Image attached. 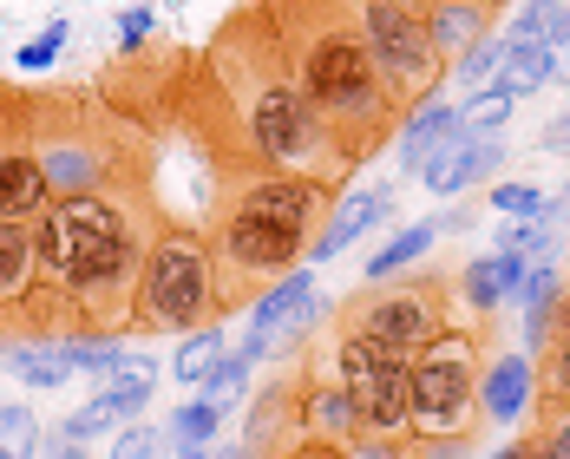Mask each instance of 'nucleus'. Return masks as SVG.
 <instances>
[{
	"label": "nucleus",
	"instance_id": "nucleus-13",
	"mask_svg": "<svg viewBox=\"0 0 570 459\" xmlns=\"http://www.w3.org/2000/svg\"><path fill=\"white\" fill-rule=\"evenodd\" d=\"M459 125V106L453 99H440V92H426V99H413L406 113H400V172H420V158L446 138Z\"/></svg>",
	"mask_w": 570,
	"mask_h": 459
},
{
	"label": "nucleus",
	"instance_id": "nucleus-41",
	"mask_svg": "<svg viewBox=\"0 0 570 459\" xmlns=\"http://www.w3.org/2000/svg\"><path fill=\"white\" fill-rule=\"evenodd\" d=\"M40 459H86V440H79L72 427H53V440L40 447Z\"/></svg>",
	"mask_w": 570,
	"mask_h": 459
},
{
	"label": "nucleus",
	"instance_id": "nucleus-35",
	"mask_svg": "<svg viewBox=\"0 0 570 459\" xmlns=\"http://www.w3.org/2000/svg\"><path fill=\"white\" fill-rule=\"evenodd\" d=\"M505 165V145L499 138H472V158H465V191H479L485 177Z\"/></svg>",
	"mask_w": 570,
	"mask_h": 459
},
{
	"label": "nucleus",
	"instance_id": "nucleus-17",
	"mask_svg": "<svg viewBox=\"0 0 570 459\" xmlns=\"http://www.w3.org/2000/svg\"><path fill=\"white\" fill-rule=\"evenodd\" d=\"M302 433H308L315 447H347V440L361 433V427H354V401H347L342 381L302 394Z\"/></svg>",
	"mask_w": 570,
	"mask_h": 459
},
{
	"label": "nucleus",
	"instance_id": "nucleus-45",
	"mask_svg": "<svg viewBox=\"0 0 570 459\" xmlns=\"http://www.w3.org/2000/svg\"><path fill=\"white\" fill-rule=\"evenodd\" d=\"M210 459H249V447H224V453H210Z\"/></svg>",
	"mask_w": 570,
	"mask_h": 459
},
{
	"label": "nucleus",
	"instance_id": "nucleus-20",
	"mask_svg": "<svg viewBox=\"0 0 570 459\" xmlns=\"http://www.w3.org/2000/svg\"><path fill=\"white\" fill-rule=\"evenodd\" d=\"M465 158H472V131L453 125V131L420 158V184H426L433 197H465Z\"/></svg>",
	"mask_w": 570,
	"mask_h": 459
},
{
	"label": "nucleus",
	"instance_id": "nucleus-46",
	"mask_svg": "<svg viewBox=\"0 0 570 459\" xmlns=\"http://www.w3.org/2000/svg\"><path fill=\"white\" fill-rule=\"evenodd\" d=\"M177 459H210V447H204V453H177Z\"/></svg>",
	"mask_w": 570,
	"mask_h": 459
},
{
	"label": "nucleus",
	"instance_id": "nucleus-34",
	"mask_svg": "<svg viewBox=\"0 0 570 459\" xmlns=\"http://www.w3.org/2000/svg\"><path fill=\"white\" fill-rule=\"evenodd\" d=\"M492 211H505V217H544L551 204H544L531 184H499V191H492Z\"/></svg>",
	"mask_w": 570,
	"mask_h": 459
},
{
	"label": "nucleus",
	"instance_id": "nucleus-25",
	"mask_svg": "<svg viewBox=\"0 0 570 459\" xmlns=\"http://www.w3.org/2000/svg\"><path fill=\"white\" fill-rule=\"evenodd\" d=\"M40 413L27 401H0V459H33L40 453Z\"/></svg>",
	"mask_w": 570,
	"mask_h": 459
},
{
	"label": "nucleus",
	"instance_id": "nucleus-22",
	"mask_svg": "<svg viewBox=\"0 0 570 459\" xmlns=\"http://www.w3.org/2000/svg\"><path fill=\"white\" fill-rule=\"evenodd\" d=\"M229 354V342H224V329L217 322H204V329H190L184 342H177V354H171V374L184 381V388H204L210 381V368Z\"/></svg>",
	"mask_w": 570,
	"mask_h": 459
},
{
	"label": "nucleus",
	"instance_id": "nucleus-32",
	"mask_svg": "<svg viewBox=\"0 0 570 459\" xmlns=\"http://www.w3.org/2000/svg\"><path fill=\"white\" fill-rule=\"evenodd\" d=\"M118 348H125V342H112V335H106V342H92V335H66V354H72V368H92L99 381H106V374L118 368Z\"/></svg>",
	"mask_w": 570,
	"mask_h": 459
},
{
	"label": "nucleus",
	"instance_id": "nucleus-12",
	"mask_svg": "<svg viewBox=\"0 0 570 459\" xmlns=\"http://www.w3.org/2000/svg\"><path fill=\"white\" fill-rule=\"evenodd\" d=\"M524 256L518 250H499V256H472L465 270H459V302L472 309V315H492L505 295H518V283H524Z\"/></svg>",
	"mask_w": 570,
	"mask_h": 459
},
{
	"label": "nucleus",
	"instance_id": "nucleus-6",
	"mask_svg": "<svg viewBox=\"0 0 570 459\" xmlns=\"http://www.w3.org/2000/svg\"><path fill=\"white\" fill-rule=\"evenodd\" d=\"M453 329V315H446V289L433 283V276H413V283H361L354 295L342 302V335H361V342H374L381 354H394V361H413L426 342H440Z\"/></svg>",
	"mask_w": 570,
	"mask_h": 459
},
{
	"label": "nucleus",
	"instance_id": "nucleus-40",
	"mask_svg": "<svg viewBox=\"0 0 570 459\" xmlns=\"http://www.w3.org/2000/svg\"><path fill=\"white\" fill-rule=\"evenodd\" d=\"M544 66H551V86H570V33L544 40Z\"/></svg>",
	"mask_w": 570,
	"mask_h": 459
},
{
	"label": "nucleus",
	"instance_id": "nucleus-38",
	"mask_svg": "<svg viewBox=\"0 0 570 459\" xmlns=\"http://www.w3.org/2000/svg\"><path fill=\"white\" fill-rule=\"evenodd\" d=\"M151 27H158V7H125V13H118V40H125V47H138Z\"/></svg>",
	"mask_w": 570,
	"mask_h": 459
},
{
	"label": "nucleus",
	"instance_id": "nucleus-8",
	"mask_svg": "<svg viewBox=\"0 0 570 459\" xmlns=\"http://www.w3.org/2000/svg\"><path fill=\"white\" fill-rule=\"evenodd\" d=\"M347 401H354V427L361 433H374V440L406 433V420H413V361H381L367 381L347 388Z\"/></svg>",
	"mask_w": 570,
	"mask_h": 459
},
{
	"label": "nucleus",
	"instance_id": "nucleus-5",
	"mask_svg": "<svg viewBox=\"0 0 570 459\" xmlns=\"http://www.w3.org/2000/svg\"><path fill=\"white\" fill-rule=\"evenodd\" d=\"M479 368H485V342L446 329L440 342L413 354V420L406 433L420 440H479L485 433V407H479Z\"/></svg>",
	"mask_w": 570,
	"mask_h": 459
},
{
	"label": "nucleus",
	"instance_id": "nucleus-33",
	"mask_svg": "<svg viewBox=\"0 0 570 459\" xmlns=\"http://www.w3.org/2000/svg\"><path fill=\"white\" fill-rule=\"evenodd\" d=\"M66 427H72V433H79V440H86V447H92V440H112V433H118L112 407L99 401V394H92V401L79 407V413H72V420H66Z\"/></svg>",
	"mask_w": 570,
	"mask_h": 459
},
{
	"label": "nucleus",
	"instance_id": "nucleus-36",
	"mask_svg": "<svg viewBox=\"0 0 570 459\" xmlns=\"http://www.w3.org/2000/svg\"><path fill=\"white\" fill-rule=\"evenodd\" d=\"M59 47H66V20H53V27H47L33 47H20V66H27V72H33V66H53Z\"/></svg>",
	"mask_w": 570,
	"mask_h": 459
},
{
	"label": "nucleus",
	"instance_id": "nucleus-42",
	"mask_svg": "<svg viewBox=\"0 0 570 459\" xmlns=\"http://www.w3.org/2000/svg\"><path fill=\"white\" fill-rule=\"evenodd\" d=\"M538 145H544V152H558V158H570V106L551 118L544 131H538Z\"/></svg>",
	"mask_w": 570,
	"mask_h": 459
},
{
	"label": "nucleus",
	"instance_id": "nucleus-14",
	"mask_svg": "<svg viewBox=\"0 0 570 459\" xmlns=\"http://www.w3.org/2000/svg\"><path fill=\"white\" fill-rule=\"evenodd\" d=\"M420 20H426V40H433L440 59H459L485 40V7L479 0H433Z\"/></svg>",
	"mask_w": 570,
	"mask_h": 459
},
{
	"label": "nucleus",
	"instance_id": "nucleus-28",
	"mask_svg": "<svg viewBox=\"0 0 570 459\" xmlns=\"http://www.w3.org/2000/svg\"><path fill=\"white\" fill-rule=\"evenodd\" d=\"M106 459H171V433L165 427H145V420H125L112 433Z\"/></svg>",
	"mask_w": 570,
	"mask_h": 459
},
{
	"label": "nucleus",
	"instance_id": "nucleus-24",
	"mask_svg": "<svg viewBox=\"0 0 570 459\" xmlns=\"http://www.w3.org/2000/svg\"><path fill=\"white\" fill-rule=\"evenodd\" d=\"M165 433H171V459H177V453H204V447L217 440V401L177 407L171 420H165Z\"/></svg>",
	"mask_w": 570,
	"mask_h": 459
},
{
	"label": "nucleus",
	"instance_id": "nucleus-43",
	"mask_svg": "<svg viewBox=\"0 0 570 459\" xmlns=\"http://www.w3.org/2000/svg\"><path fill=\"white\" fill-rule=\"evenodd\" d=\"M295 459H347V453H342V447H315V440H308V447H302Z\"/></svg>",
	"mask_w": 570,
	"mask_h": 459
},
{
	"label": "nucleus",
	"instance_id": "nucleus-16",
	"mask_svg": "<svg viewBox=\"0 0 570 459\" xmlns=\"http://www.w3.org/2000/svg\"><path fill=\"white\" fill-rule=\"evenodd\" d=\"M0 368H13L27 388H66L79 374L66 342H53V335H40V342H0Z\"/></svg>",
	"mask_w": 570,
	"mask_h": 459
},
{
	"label": "nucleus",
	"instance_id": "nucleus-31",
	"mask_svg": "<svg viewBox=\"0 0 570 459\" xmlns=\"http://www.w3.org/2000/svg\"><path fill=\"white\" fill-rule=\"evenodd\" d=\"M249 374H256V361H249V354L236 348V354H224V361L210 368V381H204V394H197V401H217V407L236 401V394L249 388Z\"/></svg>",
	"mask_w": 570,
	"mask_h": 459
},
{
	"label": "nucleus",
	"instance_id": "nucleus-2",
	"mask_svg": "<svg viewBox=\"0 0 570 459\" xmlns=\"http://www.w3.org/2000/svg\"><path fill=\"white\" fill-rule=\"evenodd\" d=\"M328 217V184L322 177H249L236 191L217 230H210V256H217V302H236L256 276H288L295 263H308V230Z\"/></svg>",
	"mask_w": 570,
	"mask_h": 459
},
{
	"label": "nucleus",
	"instance_id": "nucleus-37",
	"mask_svg": "<svg viewBox=\"0 0 570 459\" xmlns=\"http://www.w3.org/2000/svg\"><path fill=\"white\" fill-rule=\"evenodd\" d=\"M538 440L558 459H570V407H544V433H538Z\"/></svg>",
	"mask_w": 570,
	"mask_h": 459
},
{
	"label": "nucleus",
	"instance_id": "nucleus-10",
	"mask_svg": "<svg viewBox=\"0 0 570 459\" xmlns=\"http://www.w3.org/2000/svg\"><path fill=\"white\" fill-rule=\"evenodd\" d=\"M538 394V361L531 354H492L479 368V407H485V427H512L518 413Z\"/></svg>",
	"mask_w": 570,
	"mask_h": 459
},
{
	"label": "nucleus",
	"instance_id": "nucleus-7",
	"mask_svg": "<svg viewBox=\"0 0 570 459\" xmlns=\"http://www.w3.org/2000/svg\"><path fill=\"white\" fill-rule=\"evenodd\" d=\"M354 27H361V40H367V53H374V66H381V79L394 86L400 106H413V99L433 92L440 53H433L420 13H406V7H394V0H354Z\"/></svg>",
	"mask_w": 570,
	"mask_h": 459
},
{
	"label": "nucleus",
	"instance_id": "nucleus-27",
	"mask_svg": "<svg viewBox=\"0 0 570 459\" xmlns=\"http://www.w3.org/2000/svg\"><path fill=\"white\" fill-rule=\"evenodd\" d=\"M499 59H505V40H492V33H485V40H479L472 53H459V59H453L459 92H465V99H472V92H485V86L499 79Z\"/></svg>",
	"mask_w": 570,
	"mask_h": 459
},
{
	"label": "nucleus",
	"instance_id": "nucleus-30",
	"mask_svg": "<svg viewBox=\"0 0 570 459\" xmlns=\"http://www.w3.org/2000/svg\"><path fill=\"white\" fill-rule=\"evenodd\" d=\"M538 388H544V407H570V335H551V342H544Z\"/></svg>",
	"mask_w": 570,
	"mask_h": 459
},
{
	"label": "nucleus",
	"instance_id": "nucleus-48",
	"mask_svg": "<svg viewBox=\"0 0 570 459\" xmlns=\"http://www.w3.org/2000/svg\"><path fill=\"white\" fill-rule=\"evenodd\" d=\"M479 7H492V0H479Z\"/></svg>",
	"mask_w": 570,
	"mask_h": 459
},
{
	"label": "nucleus",
	"instance_id": "nucleus-19",
	"mask_svg": "<svg viewBox=\"0 0 570 459\" xmlns=\"http://www.w3.org/2000/svg\"><path fill=\"white\" fill-rule=\"evenodd\" d=\"M47 197H53V191H47L33 152H0V217H20V224H27Z\"/></svg>",
	"mask_w": 570,
	"mask_h": 459
},
{
	"label": "nucleus",
	"instance_id": "nucleus-26",
	"mask_svg": "<svg viewBox=\"0 0 570 459\" xmlns=\"http://www.w3.org/2000/svg\"><path fill=\"white\" fill-rule=\"evenodd\" d=\"M512 92H499V86H485V92H472L465 99V113H459V125L472 131V138H499L505 131V118H512Z\"/></svg>",
	"mask_w": 570,
	"mask_h": 459
},
{
	"label": "nucleus",
	"instance_id": "nucleus-39",
	"mask_svg": "<svg viewBox=\"0 0 570 459\" xmlns=\"http://www.w3.org/2000/svg\"><path fill=\"white\" fill-rule=\"evenodd\" d=\"M347 459H413L400 440H374V433H354L347 440Z\"/></svg>",
	"mask_w": 570,
	"mask_h": 459
},
{
	"label": "nucleus",
	"instance_id": "nucleus-1",
	"mask_svg": "<svg viewBox=\"0 0 570 459\" xmlns=\"http://www.w3.org/2000/svg\"><path fill=\"white\" fill-rule=\"evenodd\" d=\"M295 86H302V99L322 113V125L335 131V145H342V158H374L381 145H387V131L400 125V106L394 86L381 79V66L367 53V40H361V27H354V0H335V20L328 27H308L302 40H295Z\"/></svg>",
	"mask_w": 570,
	"mask_h": 459
},
{
	"label": "nucleus",
	"instance_id": "nucleus-3",
	"mask_svg": "<svg viewBox=\"0 0 570 459\" xmlns=\"http://www.w3.org/2000/svg\"><path fill=\"white\" fill-rule=\"evenodd\" d=\"M33 250H40V276L72 295V302H112L118 289H131L145 243H138V217L112 191H86V197H59L53 211L33 224Z\"/></svg>",
	"mask_w": 570,
	"mask_h": 459
},
{
	"label": "nucleus",
	"instance_id": "nucleus-23",
	"mask_svg": "<svg viewBox=\"0 0 570 459\" xmlns=\"http://www.w3.org/2000/svg\"><path fill=\"white\" fill-rule=\"evenodd\" d=\"M492 86H499V92H512V99L544 92V86H551L544 47H531V40H505V59H499V79H492Z\"/></svg>",
	"mask_w": 570,
	"mask_h": 459
},
{
	"label": "nucleus",
	"instance_id": "nucleus-47",
	"mask_svg": "<svg viewBox=\"0 0 570 459\" xmlns=\"http://www.w3.org/2000/svg\"><path fill=\"white\" fill-rule=\"evenodd\" d=\"M564 276H570V250H564Z\"/></svg>",
	"mask_w": 570,
	"mask_h": 459
},
{
	"label": "nucleus",
	"instance_id": "nucleus-18",
	"mask_svg": "<svg viewBox=\"0 0 570 459\" xmlns=\"http://www.w3.org/2000/svg\"><path fill=\"white\" fill-rule=\"evenodd\" d=\"M33 270H40L33 224H20V217H0V309L27 302V289H33Z\"/></svg>",
	"mask_w": 570,
	"mask_h": 459
},
{
	"label": "nucleus",
	"instance_id": "nucleus-11",
	"mask_svg": "<svg viewBox=\"0 0 570 459\" xmlns=\"http://www.w3.org/2000/svg\"><path fill=\"white\" fill-rule=\"evenodd\" d=\"M308 295H315V276H308V270H288V276H276V283L256 295V309H249V342H243V354H249V361L276 354V335L288 329V315H295Z\"/></svg>",
	"mask_w": 570,
	"mask_h": 459
},
{
	"label": "nucleus",
	"instance_id": "nucleus-29",
	"mask_svg": "<svg viewBox=\"0 0 570 459\" xmlns=\"http://www.w3.org/2000/svg\"><path fill=\"white\" fill-rule=\"evenodd\" d=\"M151 388H158V381H138V374H106V381H99V401L112 407V420L125 427V420H138V413L151 407Z\"/></svg>",
	"mask_w": 570,
	"mask_h": 459
},
{
	"label": "nucleus",
	"instance_id": "nucleus-44",
	"mask_svg": "<svg viewBox=\"0 0 570 459\" xmlns=\"http://www.w3.org/2000/svg\"><path fill=\"white\" fill-rule=\"evenodd\" d=\"M394 7H406V13H426V7H433V0H394Z\"/></svg>",
	"mask_w": 570,
	"mask_h": 459
},
{
	"label": "nucleus",
	"instance_id": "nucleus-15",
	"mask_svg": "<svg viewBox=\"0 0 570 459\" xmlns=\"http://www.w3.org/2000/svg\"><path fill=\"white\" fill-rule=\"evenodd\" d=\"M33 158H40V177H47L53 197H86V191L106 184V158H99L92 145H47V152H33Z\"/></svg>",
	"mask_w": 570,
	"mask_h": 459
},
{
	"label": "nucleus",
	"instance_id": "nucleus-9",
	"mask_svg": "<svg viewBox=\"0 0 570 459\" xmlns=\"http://www.w3.org/2000/svg\"><path fill=\"white\" fill-rule=\"evenodd\" d=\"M387 211H394V184H374V191H354V197H342V204L322 217V236H308V263L342 256L347 243H361V236L381 224Z\"/></svg>",
	"mask_w": 570,
	"mask_h": 459
},
{
	"label": "nucleus",
	"instance_id": "nucleus-4",
	"mask_svg": "<svg viewBox=\"0 0 570 459\" xmlns=\"http://www.w3.org/2000/svg\"><path fill=\"white\" fill-rule=\"evenodd\" d=\"M138 295H131V315L145 329H204L217 322V256L197 230H158V243L145 250L138 263Z\"/></svg>",
	"mask_w": 570,
	"mask_h": 459
},
{
	"label": "nucleus",
	"instance_id": "nucleus-21",
	"mask_svg": "<svg viewBox=\"0 0 570 459\" xmlns=\"http://www.w3.org/2000/svg\"><path fill=\"white\" fill-rule=\"evenodd\" d=\"M440 243V217H420V224H406L394 236V243H381L374 256H367V270H361V283H387V276H400L406 263H420L426 250Z\"/></svg>",
	"mask_w": 570,
	"mask_h": 459
}]
</instances>
